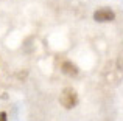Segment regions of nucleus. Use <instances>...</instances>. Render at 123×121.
<instances>
[{
  "mask_svg": "<svg viewBox=\"0 0 123 121\" xmlns=\"http://www.w3.org/2000/svg\"><path fill=\"white\" fill-rule=\"evenodd\" d=\"M59 103L62 104L66 109H73V107L78 104V93L75 92V88H72V87L64 88L61 96H59Z\"/></svg>",
  "mask_w": 123,
  "mask_h": 121,
  "instance_id": "nucleus-1",
  "label": "nucleus"
},
{
  "mask_svg": "<svg viewBox=\"0 0 123 121\" xmlns=\"http://www.w3.org/2000/svg\"><path fill=\"white\" fill-rule=\"evenodd\" d=\"M93 19L97 22H112L115 19V12L111 8H100L93 12Z\"/></svg>",
  "mask_w": 123,
  "mask_h": 121,
  "instance_id": "nucleus-2",
  "label": "nucleus"
},
{
  "mask_svg": "<svg viewBox=\"0 0 123 121\" xmlns=\"http://www.w3.org/2000/svg\"><path fill=\"white\" fill-rule=\"evenodd\" d=\"M61 70H62V73H64V75H67V76H76V75H78V72H80L78 67H76L72 60H64Z\"/></svg>",
  "mask_w": 123,
  "mask_h": 121,
  "instance_id": "nucleus-3",
  "label": "nucleus"
},
{
  "mask_svg": "<svg viewBox=\"0 0 123 121\" xmlns=\"http://www.w3.org/2000/svg\"><path fill=\"white\" fill-rule=\"evenodd\" d=\"M0 121H8L6 120V112H0Z\"/></svg>",
  "mask_w": 123,
  "mask_h": 121,
  "instance_id": "nucleus-4",
  "label": "nucleus"
}]
</instances>
